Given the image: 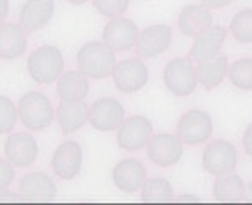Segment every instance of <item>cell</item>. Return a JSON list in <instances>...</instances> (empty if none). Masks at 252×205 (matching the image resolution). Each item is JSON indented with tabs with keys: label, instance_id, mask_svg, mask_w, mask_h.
<instances>
[{
	"label": "cell",
	"instance_id": "6da1fadb",
	"mask_svg": "<svg viewBox=\"0 0 252 205\" xmlns=\"http://www.w3.org/2000/svg\"><path fill=\"white\" fill-rule=\"evenodd\" d=\"M117 65L115 51L103 41H90L77 51V69L90 79H106Z\"/></svg>",
	"mask_w": 252,
	"mask_h": 205
},
{
	"label": "cell",
	"instance_id": "7a4b0ae2",
	"mask_svg": "<svg viewBox=\"0 0 252 205\" xmlns=\"http://www.w3.org/2000/svg\"><path fill=\"white\" fill-rule=\"evenodd\" d=\"M17 113H19V122L33 132L48 128L55 116L52 101L40 91H31L24 94L17 106Z\"/></svg>",
	"mask_w": 252,
	"mask_h": 205
},
{
	"label": "cell",
	"instance_id": "3957f363",
	"mask_svg": "<svg viewBox=\"0 0 252 205\" xmlns=\"http://www.w3.org/2000/svg\"><path fill=\"white\" fill-rule=\"evenodd\" d=\"M28 72L38 84H52L63 74V55L60 48L45 45L36 48L28 58Z\"/></svg>",
	"mask_w": 252,
	"mask_h": 205
},
{
	"label": "cell",
	"instance_id": "277c9868",
	"mask_svg": "<svg viewBox=\"0 0 252 205\" xmlns=\"http://www.w3.org/2000/svg\"><path fill=\"white\" fill-rule=\"evenodd\" d=\"M163 82H165L166 89L175 96H190L199 84L196 65L189 58L170 60L163 70Z\"/></svg>",
	"mask_w": 252,
	"mask_h": 205
},
{
	"label": "cell",
	"instance_id": "5b68a950",
	"mask_svg": "<svg viewBox=\"0 0 252 205\" xmlns=\"http://www.w3.org/2000/svg\"><path fill=\"white\" fill-rule=\"evenodd\" d=\"M239 164V151L228 140H211L202 151V169L213 176L233 173Z\"/></svg>",
	"mask_w": 252,
	"mask_h": 205
},
{
	"label": "cell",
	"instance_id": "8992f818",
	"mask_svg": "<svg viewBox=\"0 0 252 205\" xmlns=\"http://www.w3.org/2000/svg\"><path fill=\"white\" fill-rule=\"evenodd\" d=\"M213 135V118L204 109H190L177 122V137L184 146L206 144Z\"/></svg>",
	"mask_w": 252,
	"mask_h": 205
},
{
	"label": "cell",
	"instance_id": "52a82bcc",
	"mask_svg": "<svg viewBox=\"0 0 252 205\" xmlns=\"http://www.w3.org/2000/svg\"><path fill=\"white\" fill-rule=\"evenodd\" d=\"M153 123L148 116L134 115L126 118L117 128V144L127 153H139L151 140Z\"/></svg>",
	"mask_w": 252,
	"mask_h": 205
},
{
	"label": "cell",
	"instance_id": "ba28073f",
	"mask_svg": "<svg viewBox=\"0 0 252 205\" xmlns=\"http://www.w3.org/2000/svg\"><path fill=\"white\" fill-rule=\"evenodd\" d=\"M113 86L126 94L141 91L150 80V70L141 58H126L117 62L112 72Z\"/></svg>",
	"mask_w": 252,
	"mask_h": 205
},
{
	"label": "cell",
	"instance_id": "9c48e42d",
	"mask_svg": "<svg viewBox=\"0 0 252 205\" xmlns=\"http://www.w3.org/2000/svg\"><path fill=\"white\" fill-rule=\"evenodd\" d=\"M148 157L153 164L159 168H170L175 166L184 155V142L177 137V133H156L146 146Z\"/></svg>",
	"mask_w": 252,
	"mask_h": 205
},
{
	"label": "cell",
	"instance_id": "30bf717a",
	"mask_svg": "<svg viewBox=\"0 0 252 205\" xmlns=\"http://www.w3.org/2000/svg\"><path fill=\"white\" fill-rule=\"evenodd\" d=\"M137 36H139V27L132 19L127 17H113L112 21L103 27V43L108 45L115 53L129 51L136 47Z\"/></svg>",
	"mask_w": 252,
	"mask_h": 205
},
{
	"label": "cell",
	"instance_id": "8fae6325",
	"mask_svg": "<svg viewBox=\"0 0 252 205\" xmlns=\"http://www.w3.org/2000/svg\"><path fill=\"white\" fill-rule=\"evenodd\" d=\"M126 120V109L115 98H101L90 106V123L100 132H115Z\"/></svg>",
	"mask_w": 252,
	"mask_h": 205
},
{
	"label": "cell",
	"instance_id": "7c38bea8",
	"mask_svg": "<svg viewBox=\"0 0 252 205\" xmlns=\"http://www.w3.org/2000/svg\"><path fill=\"white\" fill-rule=\"evenodd\" d=\"M170 45H172V27L168 24H153L139 31L134 50L141 58H155L168 50Z\"/></svg>",
	"mask_w": 252,
	"mask_h": 205
},
{
	"label": "cell",
	"instance_id": "4fadbf2b",
	"mask_svg": "<svg viewBox=\"0 0 252 205\" xmlns=\"http://www.w3.org/2000/svg\"><path fill=\"white\" fill-rule=\"evenodd\" d=\"M148 179V171L139 159H122L115 164L112 171V181L120 192L136 193L141 192Z\"/></svg>",
	"mask_w": 252,
	"mask_h": 205
},
{
	"label": "cell",
	"instance_id": "5bb4252c",
	"mask_svg": "<svg viewBox=\"0 0 252 205\" xmlns=\"http://www.w3.org/2000/svg\"><path fill=\"white\" fill-rule=\"evenodd\" d=\"M83 166V149L74 140H65L52 155V169L60 179H74Z\"/></svg>",
	"mask_w": 252,
	"mask_h": 205
},
{
	"label": "cell",
	"instance_id": "9a60e30c",
	"mask_svg": "<svg viewBox=\"0 0 252 205\" xmlns=\"http://www.w3.org/2000/svg\"><path fill=\"white\" fill-rule=\"evenodd\" d=\"M3 154L17 168H30L38 157V142L28 132L12 133L3 144Z\"/></svg>",
	"mask_w": 252,
	"mask_h": 205
},
{
	"label": "cell",
	"instance_id": "2e32d148",
	"mask_svg": "<svg viewBox=\"0 0 252 205\" xmlns=\"http://www.w3.org/2000/svg\"><path fill=\"white\" fill-rule=\"evenodd\" d=\"M19 193L26 200L50 202L57 197V186L48 175L41 171H33L19 179Z\"/></svg>",
	"mask_w": 252,
	"mask_h": 205
},
{
	"label": "cell",
	"instance_id": "e0dca14e",
	"mask_svg": "<svg viewBox=\"0 0 252 205\" xmlns=\"http://www.w3.org/2000/svg\"><path fill=\"white\" fill-rule=\"evenodd\" d=\"M55 0H26L19 14V24L26 33L43 29L50 23Z\"/></svg>",
	"mask_w": 252,
	"mask_h": 205
},
{
	"label": "cell",
	"instance_id": "ac0fdd59",
	"mask_svg": "<svg viewBox=\"0 0 252 205\" xmlns=\"http://www.w3.org/2000/svg\"><path fill=\"white\" fill-rule=\"evenodd\" d=\"M226 40V29L218 24H213L209 29H206L204 33L199 34L197 38H194L192 48L189 51L190 60L194 62H204V60L215 58L220 53V48L223 47Z\"/></svg>",
	"mask_w": 252,
	"mask_h": 205
},
{
	"label": "cell",
	"instance_id": "d6986e66",
	"mask_svg": "<svg viewBox=\"0 0 252 205\" xmlns=\"http://www.w3.org/2000/svg\"><path fill=\"white\" fill-rule=\"evenodd\" d=\"M177 23H179V29L182 31V34L189 38H197L213 26V16L211 10L206 5L189 3V5L182 7Z\"/></svg>",
	"mask_w": 252,
	"mask_h": 205
},
{
	"label": "cell",
	"instance_id": "ffe728a7",
	"mask_svg": "<svg viewBox=\"0 0 252 205\" xmlns=\"http://www.w3.org/2000/svg\"><path fill=\"white\" fill-rule=\"evenodd\" d=\"M55 118L60 130L69 135L90 122V108L84 101H60L55 109Z\"/></svg>",
	"mask_w": 252,
	"mask_h": 205
},
{
	"label": "cell",
	"instance_id": "44dd1931",
	"mask_svg": "<svg viewBox=\"0 0 252 205\" xmlns=\"http://www.w3.org/2000/svg\"><path fill=\"white\" fill-rule=\"evenodd\" d=\"M28 48L26 31L21 24L3 23L0 24V58H19Z\"/></svg>",
	"mask_w": 252,
	"mask_h": 205
},
{
	"label": "cell",
	"instance_id": "7402d4cb",
	"mask_svg": "<svg viewBox=\"0 0 252 205\" xmlns=\"http://www.w3.org/2000/svg\"><path fill=\"white\" fill-rule=\"evenodd\" d=\"M90 77L84 76L79 69L62 74L57 80V94L60 101H84L90 93Z\"/></svg>",
	"mask_w": 252,
	"mask_h": 205
},
{
	"label": "cell",
	"instance_id": "603a6c76",
	"mask_svg": "<svg viewBox=\"0 0 252 205\" xmlns=\"http://www.w3.org/2000/svg\"><path fill=\"white\" fill-rule=\"evenodd\" d=\"M228 58L218 53L215 58H209L197 63V80H199V84L206 91L216 89L225 80V77H228Z\"/></svg>",
	"mask_w": 252,
	"mask_h": 205
},
{
	"label": "cell",
	"instance_id": "cb8c5ba5",
	"mask_svg": "<svg viewBox=\"0 0 252 205\" xmlns=\"http://www.w3.org/2000/svg\"><path fill=\"white\" fill-rule=\"evenodd\" d=\"M247 185L244 179L235 173L216 176V181L213 185V197L218 202H240L246 199Z\"/></svg>",
	"mask_w": 252,
	"mask_h": 205
},
{
	"label": "cell",
	"instance_id": "d4e9b609",
	"mask_svg": "<svg viewBox=\"0 0 252 205\" xmlns=\"http://www.w3.org/2000/svg\"><path fill=\"white\" fill-rule=\"evenodd\" d=\"M173 188L168 179L151 178L141 188V200L143 202H170L173 200Z\"/></svg>",
	"mask_w": 252,
	"mask_h": 205
},
{
	"label": "cell",
	"instance_id": "484cf974",
	"mask_svg": "<svg viewBox=\"0 0 252 205\" xmlns=\"http://www.w3.org/2000/svg\"><path fill=\"white\" fill-rule=\"evenodd\" d=\"M228 79L237 89L252 91V58L235 60L228 69Z\"/></svg>",
	"mask_w": 252,
	"mask_h": 205
},
{
	"label": "cell",
	"instance_id": "4316f807",
	"mask_svg": "<svg viewBox=\"0 0 252 205\" xmlns=\"http://www.w3.org/2000/svg\"><path fill=\"white\" fill-rule=\"evenodd\" d=\"M230 33L239 43H252V9H242L233 14L230 21Z\"/></svg>",
	"mask_w": 252,
	"mask_h": 205
},
{
	"label": "cell",
	"instance_id": "83f0119b",
	"mask_svg": "<svg viewBox=\"0 0 252 205\" xmlns=\"http://www.w3.org/2000/svg\"><path fill=\"white\" fill-rule=\"evenodd\" d=\"M17 118H19V113H17L16 102L10 98L0 96V135L12 132Z\"/></svg>",
	"mask_w": 252,
	"mask_h": 205
},
{
	"label": "cell",
	"instance_id": "f1b7e54d",
	"mask_svg": "<svg viewBox=\"0 0 252 205\" xmlns=\"http://www.w3.org/2000/svg\"><path fill=\"white\" fill-rule=\"evenodd\" d=\"M93 5L98 14L105 17H120L130 5V0H93Z\"/></svg>",
	"mask_w": 252,
	"mask_h": 205
},
{
	"label": "cell",
	"instance_id": "f546056e",
	"mask_svg": "<svg viewBox=\"0 0 252 205\" xmlns=\"http://www.w3.org/2000/svg\"><path fill=\"white\" fill-rule=\"evenodd\" d=\"M14 178H16V171H14V164L7 159L0 157V192L7 190L12 185Z\"/></svg>",
	"mask_w": 252,
	"mask_h": 205
},
{
	"label": "cell",
	"instance_id": "4dcf8cb0",
	"mask_svg": "<svg viewBox=\"0 0 252 205\" xmlns=\"http://www.w3.org/2000/svg\"><path fill=\"white\" fill-rule=\"evenodd\" d=\"M242 146H244V151H246V154L252 157V123L246 128V132H244Z\"/></svg>",
	"mask_w": 252,
	"mask_h": 205
},
{
	"label": "cell",
	"instance_id": "1f68e13d",
	"mask_svg": "<svg viewBox=\"0 0 252 205\" xmlns=\"http://www.w3.org/2000/svg\"><path fill=\"white\" fill-rule=\"evenodd\" d=\"M202 5H206L209 10L211 9H223V7H228L233 0H201Z\"/></svg>",
	"mask_w": 252,
	"mask_h": 205
},
{
	"label": "cell",
	"instance_id": "d6a6232c",
	"mask_svg": "<svg viewBox=\"0 0 252 205\" xmlns=\"http://www.w3.org/2000/svg\"><path fill=\"white\" fill-rule=\"evenodd\" d=\"M21 193H12V192H7V190H2L0 192V202H19L21 200Z\"/></svg>",
	"mask_w": 252,
	"mask_h": 205
},
{
	"label": "cell",
	"instance_id": "836d02e7",
	"mask_svg": "<svg viewBox=\"0 0 252 205\" xmlns=\"http://www.w3.org/2000/svg\"><path fill=\"white\" fill-rule=\"evenodd\" d=\"M9 16V0H0V24L5 23Z\"/></svg>",
	"mask_w": 252,
	"mask_h": 205
},
{
	"label": "cell",
	"instance_id": "e575fe53",
	"mask_svg": "<svg viewBox=\"0 0 252 205\" xmlns=\"http://www.w3.org/2000/svg\"><path fill=\"white\" fill-rule=\"evenodd\" d=\"M173 200H177V202H194V204H197V202H201V199L197 195H179V197H175Z\"/></svg>",
	"mask_w": 252,
	"mask_h": 205
},
{
	"label": "cell",
	"instance_id": "d590c367",
	"mask_svg": "<svg viewBox=\"0 0 252 205\" xmlns=\"http://www.w3.org/2000/svg\"><path fill=\"white\" fill-rule=\"evenodd\" d=\"M246 199H249L252 200V181L247 185V190H246Z\"/></svg>",
	"mask_w": 252,
	"mask_h": 205
},
{
	"label": "cell",
	"instance_id": "8d00e7d4",
	"mask_svg": "<svg viewBox=\"0 0 252 205\" xmlns=\"http://www.w3.org/2000/svg\"><path fill=\"white\" fill-rule=\"evenodd\" d=\"M69 3H72V5H83V3L90 2V0H67Z\"/></svg>",
	"mask_w": 252,
	"mask_h": 205
}]
</instances>
